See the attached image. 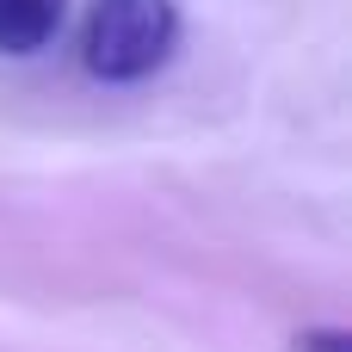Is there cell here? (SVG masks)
Returning <instances> with one entry per match:
<instances>
[{
  "mask_svg": "<svg viewBox=\"0 0 352 352\" xmlns=\"http://www.w3.org/2000/svg\"><path fill=\"white\" fill-rule=\"evenodd\" d=\"M68 0H0V56H37L56 43Z\"/></svg>",
  "mask_w": 352,
  "mask_h": 352,
  "instance_id": "obj_2",
  "label": "cell"
},
{
  "mask_svg": "<svg viewBox=\"0 0 352 352\" xmlns=\"http://www.w3.org/2000/svg\"><path fill=\"white\" fill-rule=\"evenodd\" d=\"M291 352H352V334L346 328H303L291 340Z\"/></svg>",
  "mask_w": 352,
  "mask_h": 352,
  "instance_id": "obj_3",
  "label": "cell"
},
{
  "mask_svg": "<svg viewBox=\"0 0 352 352\" xmlns=\"http://www.w3.org/2000/svg\"><path fill=\"white\" fill-rule=\"evenodd\" d=\"M179 50V6L173 0H99L87 19V74L99 80H148L155 68H167V56Z\"/></svg>",
  "mask_w": 352,
  "mask_h": 352,
  "instance_id": "obj_1",
  "label": "cell"
}]
</instances>
